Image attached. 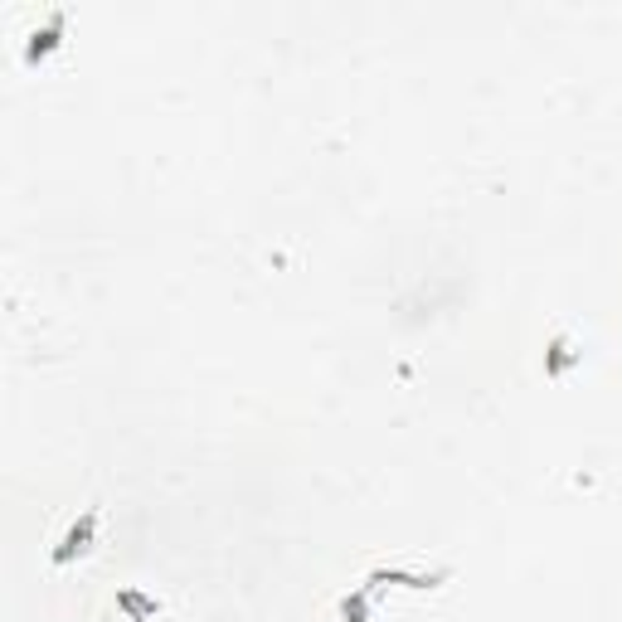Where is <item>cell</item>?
Wrapping results in <instances>:
<instances>
[{"label":"cell","mask_w":622,"mask_h":622,"mask_svg":"<svg viewBox=\"0 0 622 622\" xmlns=\"http://www.w3.org/2000/svg\"><path fill=\"white\" fill-rule=\"evenodd\" d=\"M93 535H97V511L88 506V511H83V516L74 520V526L64 530V540L54 545V555H49V559L59 564V569H64V564H74V559H83V555L93 549Z\"/></svg>","instance_id":"obj_1"},{"label":"cell","mask_w":622,"mask_h":622,"mask_svg":"<svg viewBox=\"0 0 622 622\" xmlns=\"http://www.w3.org/2000/svg\"><path fill=\"white\" fill-rule=\"evenodd\" d=\"M578 360H584V350H578L569 336H559V341L545 350V375H564V370H569V365H578Z\"/></svg>","instance_id":"obj_5"},{"label":"cell","mask_w":622,"mask_h":622,"mask_svg":"<svg viewBox=\"0 0 622 622\" xmlns=\"http://www.w3.org/2000/svg\"><path fill=\"white\" fill-rule=\"evenodd\" d=\"M370 598H375V593H365V588L346 593V598H341V617H346V622H375V613H370Z\"/></svg>","instance_id":"obj_6"},{"label":"cell","mask_w":622,"mask_h":622,"mask_svg":"<svg viewBox=\"0 0 622 622\" xmlns=\"http://www.w3.org/2000/svg\"><path fill=\"white\" fill-rule=\"evenodd\" d=\"M64 25H68V15L64 10H49L45 15V25H39V30L30 35V45H25V64H39L45 59V54H54L64 45Z\"/></svg>","instance_id":"obj_3"},{"label":"cell","mask_w":622,"mask_h":622,"mask_svg":"<svg viewBox=\"0 0 622 622\" xmlns=\"http://www.w3.org/2000/svg\"><path fill=\"white\" fill-rule=\"evenodd\" d=\"M117 607H122L132 622H151L156 613H161V603L146 598V593H136V588H117Z\"/></svg>","instance_id":"obj_4"},{"label":"cell","mask_w":622,"mask_h":622,"mask_svg":"<svg viewBox=\"0 0 622 622\" xmlns=\"http://www.w3.org/2000/svg\"><path fill=\"white\" fill-rule=\"evenodd\" d=\"M385 584H399V588H437V584H447V574H443V569L414 574V569H394V564H379V569L365 574V593H379Z\"/></svg>","instance_id":"obj_2"}]
</instances>
